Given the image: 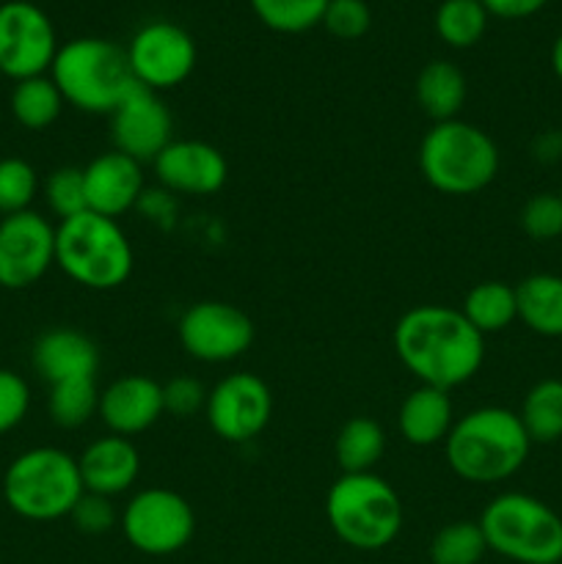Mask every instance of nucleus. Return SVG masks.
<instances>
[{
    "instance_id": "2f4dec72",
    "label": "nucleus",
    "mask_w": 562,
    "mask_h": 564,
    "mask_svg": "<svg viewBox=\"0 0 562 564\" xmlns=\"http://www.w3.org/2000/svg\"><path fill=\"white\" fill-rule=\"evenodd\" d=\"M39 193V174L28 160H0V215H17L31 209Z\"/></svg>"
},
{
    "instance_id": "423d86ee",
    "label": "nucleus",
    "mask_w": 562,
    "mask_h": 564,
    "mask_svg": "<svg viewBox=\"0 0 562 564\" xmlns=\"http://www.w3.org/2000/svg\"><path fill=\"white\" fill-rule=\"evenodd\" d=\"M86 494L77 457L55 446H36L9 463L3 474V499L14 516L47 523L69 518Z\"/></svg>"
},
{
    "instance_id": "4be33fe9",
    "label": "nucleus",
    "mask_w": 562,
    "mask_h": 564,
    "mask_svg": "<svg viewBox=\"0 0 562 564\" xmlns=\"http://www.w3.org/2000/svg\"><path fill=\"white\" fill-rule=\"evenodd\" d=\"M518 319L545 339L562 336V275L532 273L516 286Z\"/></svg>"
},
{
    "instance_id": "9b49d317",
    "label": "nucleus",
    "mask_w": 562,
    "mask_h": 564,
    "mask_svg": "<svg viewBox=\"0 0 562 564\" xmlns=\"http://www.w3.org/2000/svg\"><path fill=\"white\" fill-rule=\"evenodd\" d=\"M198 50L191 33L169 20H152L132 33L127 44L132 77L149 91L182 86L196 69Z\"/></svg>"
},
{
    "instance_id": "473e14b6",
    "label": "nucleus",
    "mask_w": 562,
    "mask_h": 564,
    "mask_svg": "<svg viewBox=\"0 0 562 564\" xmlns=\"http://www.w3.org/2000/svg\"><path fill=\"white\" fill-rule=\"evenodd\" d=\"M42 193L50 213L58 220L75 218V215L88 209L86 182H83V169H77V165H61V169H55L53 174L44 180Z\"/></svg>"
},
{
    "instance_id": "0eeeda50",
    "label": "nucleus",
    "mask_w": 562,
    "mask_h": 564,
    "mask_svg": "<svg viewBox=\"0 0 562 564\" xmlns=\"http://www.w3.org/2000/svg\"><path fill=\"white\" fill-rule=\"evenodd\" d=\"M325 518L347 549L380 551L400 534L402 501L375 471L342 474L325 496Z\"/></svg>"
},
{
    "instance_id": "6e6552de",
    "label": "nucleus",
    "mask_w": 562,
    "mask_h": 564,
    "mask_svg": "<svg viewBox=\"0 0 562 564\" xmlns=\"http://www.w3.org/2000/svg\"><path fill=\"white\" fill-rule=\"evenodd\" d=\"M479 529L488 551L516 564L562 562V518L529 494H499L485 505Z\"/></svg>"
},
{
    "instance_id": "ea45409f",
    "label": "nucleus",
    "mask_w": 562,
    "mask_h": 564,
    "mask_svg": "<svg viewBox=\"0 0 562 564\" xmlns=\"http://www.w3.org/2000/svg\"><path fill=\"white\" fill-rule=\"evenodd\" d=\"M551 69H554L556 80L562 83V33L554 39V44H551Z\"/></svg>"
},
{
    "instance_id": "ddd939ff",
    "label": "nucleus",
    "mask_w": 562,
    "mask_h": 564,
    "mask_svg": "<svg viewBox=\"0 0 562 564\" xmlns=\"http://www.w3.org/2000/svg\"><path fill=\"white\" fill-rule=\"evenodd\" d=\"M204 416L209 430L226 444H248L270 424L273 394L257 375L231 372L207 391Z\"/></svg>"
},
{
    "instance_id": "a19ab883",
    "label": "nucleus",
    "mask_w": 562,
    "mask_h": 564,
    "mask_svg": "<svg viewBox=\"0 0 562 564\" xmlns=\"http://www.w3.org/2000/svg\"><path fill=\"white\" fill-rule=\"evenodd\" d=\"M556 132H560V138H562V121H560V130H556Z\"/></svg>"
},
{
    "instance_id": "7c9ffc66",
    "label": "nucleus",
    "mask_w": 562,
    "mask_h": 564,
    "mask_svg": "<svg viewBox=\"0 0 562 564\" xmlns=\"http://www.w3.org/2000/svg\"><path fill=\"white\" fill-rule=\"evenodd\" d=\"M485 554H488V545L477 521L446 523L430 543L433 564H479Z\"/></svg>"
},
{
    "instance_id": "a878e982",
    "label": "nucleus",
    "mask_w": 562,
    "mask_h": 564,
    "mask_svg": "<svg viewBox=\"0 0 562 564\" xmlns=\"http://www.w3.org/2000/svg\"><path fill=\"white\" fill-rule=\"evenodd\" d=\"M336 463L342 474H369L386 452V433L375 419L356 416L342 424L336 435Z\"/></svg>"
},
{
    "instance_id": "2eb2a0df",
    "label": "nucleus",
    "mask_w": 562,
    "mask_h": 564,
    "mask_svg": "<svg viewBox=\"0 0 562 564\" xmlns=\"http://www.w3.org/2000/svg\"><path fill=\"white\" fill-rule=\"evenodd\" d=\"M110 141L116 152L141 165L154 163V158L174 141V119L163 97L143 86L132 88L125 102L110 113Z\"/></svg>"
},
{
    "instance_id": "4c0bfd02",
    "label": "nucleus",
    "mask_w": 562,
    "mask_h": 564,
    "mask_svg": "<svg viewBox=\"0 0 562 564\" xmlns=\"http://www.w3.org/2000/svg\"><path fill=\"white\" fill-rule=\"evenodd\" d=\"M163 405L171 416L191 419L193 413L204 411V405H207V389L196 378L180 375V378H171L169 383H163Z\"/></svg>"
},
{
    "instance_id": "4468645a",
    "label": "nucleus",
    "mask_w": 562,
    "mask_h": 564,
    "mask_svg": "<svg viewBox=\"0 0 562 564\" xmlns=\"http://www.w3.org/2000/svg\"><path fill=\"white\" fill-rule=\"evenodd\" d=\"M55 264V226L44 215H6L0 220V286L28 290L39 284Z\"/></svg>"
},
{
    "instance_id": "aec40b11",
    "label": "nucleus",
    "mask_w": 562,
    "mask_h": 564,
    "mask_svg": "<svg viewBox=\"0 0 562 564\" xmlns=\"http://www.w3.org/2000/svg\"><path fill=\"white\" fill-rule=\"evenodd\" d=\"M31 361L47 386L77 378H97L99 347L83 330L50 328L33 345Z\"/></svg>"
},
{
    "instance_id": "79ce46f5",
    "label": "nucleus",
    "mask_w": 562,
    "mask_h": 564,
    "mask_svg": "<svg viewBox=\"0 0 562 564\" xmlns=\"http://www.w3.org/2000/svg\"><path fill=\"white\" fill-rule=\"evenodd\" d=\"M560 198H562V187H560Z\"/></svg>"
},
{
    "instance_id": "412c9836",
    "label": "nucleus",
    "mask_w": 562,
    "mask_h": 564,
    "mask_svg": "<svg viewBox=\"0 0 562 564\" xmlns=\"http://www.w3.org/2000/svg\"><path fill=\"white\" fill-rule=\"evenodd\" d=\"M455 424V405H452L450 391L435 389V386H422L408 391L402 400L400 413H397V430L402 441L419 449L444 444Z\"/></svg>"
},
{
    "instance_id": "bb28decb",
    "label": "nucleus",
    "mask_w": 562,
    "mask_h": 564,
    "mask_svg": "<svg viewBox=\"0 0 562 564\" xmlns=\"http://www.w3.org/2000/svg\"><path fill=\"white\" fill-rule=\"evenodd\" d=\"M518 419L532 444H556L562 438V380L534 383L523 397Z\"/></svg>"
},
{
    "instance_id": "c756f323",
    "label": "nucleus",
    "mask_w": 562,
    "mask_h": 564,
    "mask_svg": "<svg viewBox=\"0 0 562 564\" xmlns=\"http://www.w3.org/2000/svg\"><path fill=\"white\" fill-rule=\"evenodd\" d=\"M331 0H248L253 17L275 33H306L323 22Z\"/></svg>"
},
{
    "instance_id": "f03ea898",
    "label": "nucleus",
    "mask_w": 562,
    "mask_h": 564,
    "mask_svg": "<svg viewBox=\"0 0 562 564\" xmlns=\"http://www.w3.org/2000/svg\"><path fill=\"white\" fill-rule=\"evenodd\" d=\"M532 441L518 413L485 405L455 419L444 441L446 466L472 485H496L521 471Z\"/></svg>"
},
{
    "instance_id": "5701e85b",
    "label": "nucleus",
    "mask_w": 562,
    "mask_h": 564,
    "mask_svg": "<svg viewBox=\"0 0 562 564\" xmlns=\"http://www.w3.org/2000/svg\"><path fill=\"white\" fill-rule=\"evenodd\" d=\"M466 75L452 61H430V64H424L422 72L417 75V86H413L419 108L424 110V116L433 119V124L457 119L463 102H466Z\"/></svg>"
},
{
    "instance_id": "7ed1b4c3",
    "label": "nucleus",
    "mask_w": 562,
    "mask_h": 564,
    "mask_svg": "<svg viewBox=\"0 0 562 564\" xmlns=\"http://www.w3.org/2000/svg\"><path fill=\"white\" fill-rule=\"evenodd\" d=\"M66 105L91 116H110L138 86L127 47L99 36L61 44L47 72Z\"/></svg>"
},
{
    "instance_id": "393cba45",
    "label": "nucleus",
    "mask_w": 562,
    "mask_h": 564,
    "mask_svg": "<svg viewBox=\"0 0 562 564\" xmlns=\"http://www.w3.org/2000/svg\"><path fill=\"white\" fill-rule=\"evenodd\" d=\"M11 116L17 124L25 127L31 132H42L58 121L61 110H64V97H61L58 86L50 75L28 77V80L14 83L11 88Z\"/></svg>"
},
{
    "instance_id": "9d476101",
    "label": "nucleus",
    "mask_w": 562,
    "mask_h": 564,
    "mask_svg": "<svg viewBox=\"0 0 562 564\" xmlns=\"http://www.w3.org/2000/svg\"><path fill=\"white\" fill-rule=\"evenodd\" d=\"M58 47L55 25L42 6L33 0L0 3V75L14 83L47 75Z\"/></svg>"
},
{
    "instance_id": "39448f33",
    "label": "nucleus",
    "mask_w": 562,
    "mask_h": 564,
    "mask_svg": "<svg viewBox=\"0 0 562 564\" xmlns=\"http://www.w3.org/2000/svg\"><path fill=\"white\" fill-rule=\"evenodd\" d=\"M499 147L477 124L463 119L439 121L419 143V171L444 196H474L496 180Z\"/></svg>"
},
{
    "instance_id": "dca6fc26",
    "label": "nucleus",
    "mask_w": 562,
    "mask_h": 564,
    "mask_svg": "<svg viewBox=\"0 0 562 564\" xmlns=\"http://www.w3.org/2000/svg\"><path fill=\"white\" fill-rule=\"evenodd\" d=\"M163 191L176 196H215L226 185L229 163L224 152L207 141H171L152 163Z\"/></svg>"
},
{
    "instance_id": "a211bd4d",
    "label": "nucleus",
    "mask_w": 562,
    "mask_h": 564,
    "mask_svg": "<svg viewBox=\"0 0 562 564\" xmlns=\"http://www.w3.org/2000/svg\"><path fill=\"white\" fill-rule=\"evenodd\" d=\"M163 383L147 375H125L99 391V413L110 435L132 438L163 419Z\"/></svg>"
},
{
    "instance_id": "20e7f679",
    "label": "nucleus",
    "mask_w": 562,
    "mask_h": 564,
    "mask_svg": "<svg viewBox=\"0 0 562 564\" xmlns=\"http://www.w3.org/2000/svg\"><path fill=\"white\" fill-rule=\"evenodd\" d=\"M55 264L83 290L108 292L127 284L136 253L119 220L86 209L55 226Z\"/></svg>"
},
{
    "instance_id": "e433bc0d",
    "label": "nucleus",
    "mask_w": 562,
    "mask_h": 564,
    "mask_svg": "<svg viewBox=\"0 0 562 564\" xmlns=\"http://www.w3.org/2000/svg\"><path fill=\"white\" fill-rule=\"evenodd\" d=\"M72 523L77 527V532L83 534H105L119 523V512H116L114 501L105 499L97 494H83L80 501L75 505V510L69 512Z\"/></svg>"
},
{
    "instance_id": "cd10ccee",
    "label": "nucleus",
    "mask_w": 562,
    "mask_h": 564,
    "mask_svg": "<svg viewBox=\"0 0 562 564\" xmlns=\"http://www.w3.org/2000/svg\"><path fill=\"white\" fill-rule=\"evenodd\" d=\"M488 17L479 0H441L433 25L446 47L468 50L488 31Z\"/></svg>"
},
{
    "instance_id": "f8f14e48",
    "label": "nucleus",
    "mask_w": 562,
    "mask_h": 564,
    "mask_svg": "<svg viewBox=\"0 0 562 564\" xmlns=\"http://www.w3.org/2000/svg\"><path fill=\"white\" fill-rule=\"evenodd\" d=\"M253 323L242 308L226 301H198L182 314L180 345L202 364H229L253 345Z\"/></svg>"
},
{
    "instance_id": "b1692460",
    "label": "nucleus",
    "mask_w": 562,
    "mask_h": 564,
    "mask_svg": "<svg viewBox=\"0 0 562 564\" xmlns=\"http://www.w3.org/2000/svg\"><path fill=\"white\" fill-rule=\"evenodd\" d=\"M461 312L483 336L499 334L518 319L516 286L505 281H479L466 292Z\"/></svg>"
},
{
    "instance_id": "6ab92c4d",
    "label": "nucleus",
    "mask_w": 562,
    "mask_h": 564,
    "mask_svg": "<svg viewBox=\"0 0 562 564\" xmlns=\"http://www.w3.org/2000/svg\"><path fill=\"white\" fill-rule=\"evenodd\" d=\"M77 468H80L86 494L116 499L136 485L138 474H141V455L130 438L108 433L91 441L77 455Z\"/></svg>"
},
{
    "instance_id": "1a4fd4ad",
    "label": "nucleus",
    "mask_w": 562,
    "mask_h": 564,
    "mask_svg": "<svg viewBox=\"0 0 562 564\" xmlns=\"http://www.w3.org/2000/svg\"><path fill=\"white\" fill-rule=\"evenodd\" d=\"M121 534L147 556H171L196 534V516L185 496L169 488L138 490L119 516Z\"/></svg>"
},
{
    "instance_id": "c85d7f7f",
    "label": "nucleus",
    "mask_w": 562,
    "mask_h": 564,
    "mask_svg": "<svg viewBox=\"0 0 562 564\" xmlns=\"http://www.w3.org/2000/svg\"><path fill=\"white\" fill-rule=\"evenodd\" d=\"M47 413L55 427L64 430H77L91 422L99 413L97 378H77L50 386Z\"/></svg>"
},
{
    "instance_id": "c9c22d12",
    "label": "nucleus",
    "mask_w": 562,
    "mask_h": 564,
    "mask_svg": "<svg viewBox=\"0 0 562 564\" xmlns=\"http://www.w3.org/2000/svg\"><path fill=\"white\" fill-rule=\"evenodd\" d=\"M28 411H31V389L25 378L11 369H0V435L20 427Z\"/></svg>"
},
{
    "instance_id": "58836bf2",
    "label": "nucleus",
    "mask_w": 562,
    "mask_h": 564,
    "mask_svg": "<svg viewBox=\"0 0 562 564\" xmlns=\"http://www.w3.org/2000/svg\"><path fill=\"white\" fill-rule=\"evenodd\" d=\"M490 17L499 20H527L549 6V0H479Z\"/></svg>"
},
{
    "instance_id": "37998d69",
    "label": "nucleus",
    "mask_w": 562,
    "mask_h": 564,
    "mask_svg": "<svg viewBox=\"0 0 562 564\" xmlns=\"http://www.w3.org/2000/svg\"><path fill=\"white\" fill-rule=\"evenodd\" d=\"M560 564H562V562H560Z\"/></svg>"
},
{
    "instance_id": "72a5a7b5",
    "label": "nucleus",
    "mask_w": 562,
    "mask_h": 564,
    "mask_svg": "<svg viewBox=\"0 0 562 564\" xmlns=\"http://www.w3.org/2000/svg\"><path fill=\"white\" fill-rule=\"evenodd\" d=\"M521 229L529 240L551 242L562 237V198L560 193H534L521 207Z\"/></svg>"
},
{
    "instance_id": "f3484780",
    "label": "nucleus",
    "mask_w": 562,
    "mask_h": 564,
    "mask_svg": "<svg viewBox=\"0 0 562 564\" xmlns=\"http://www.w3.org/2000/svg\"><path fill=\"white\" fill-rule=\"evenodd\" d=\"M83 182H86L88 209L114 220L136 209L147 193L143 165L116 149L97 154L83 169Z\"/></svg>"
},
{
    "instance_id": "f257e3e1",
    "label": "nucleus",
    "mask_w": 562,
    "mask_h": 564,
    "mask_svg": "<svg viewBox=\"0 0 562 564\" xmlns=\"http://www.w3.org/2000/svg\"><path fill=\"white\" fill-rule=\"evenodd\" d=\"M395 352L422 386L452 391L483 369L485 336L472 328L461 308L413 306L397 319Z\"/></svg>"
},
{
    "instance_id": "f704fd0d",
    "label": "nucleus",
    "mask_w": 562,
    "mask_h": 564,
    "mask_svg": "<svg viewBox=\"0 0 562 564\" xmlns=\"http://www.w3.org/2000/svg\"><path fill=\"white\" fill-rule=\"evenodd\" d=\"M320 25L342 42H356L372 28V11L367 0H331Z\"/></svg>"
}]
</instances>
